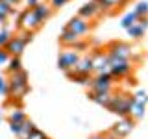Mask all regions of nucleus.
<instances>
[{"mask_svg": "<svg viewBox=\"0 0 148 139\" xmlns=\"http://www.w3.org/2000/svg\"><path fill=\"white\" fill-rule=\"evenodd\" d=\"M132 72H133V63L130 59H120V58H111L109 56V76L113 80L130 78Z\"/></svg>", "mask_w": 148, "mask_h": 139, "instance_id": "39448f33", "label": "nucleus"}, {"mask_svg": "<svg viewBox=\"0 0 148 139\" xmlns=\"http://www.w3.org/2000/svg\"><path fill=\"white\" fill-rule=\"evenodd\" d=\"M34 9H35L37 17H39V21L43 22V24H45V22H46L50 17L54 15V8L50 6V4H45V2H39V4H37V6H35Z\"/></svg>", "mask_w": 148, "mask_h": 139, "instance_id": "dca6fc26", "label": "nucleus"}, {"mask_svg": "<svg viewBox=\"0 0 148 139\" xmlns=\"http://www.w3.org/2000/svg\"><path fill=\"white\" fill-rule=\"evenodd\" d=\"M102 136H104V139H119L113 132H111V130H106V132H102Z\"/></svg>", "mask_w": 148, "mask_h": 139, "instance_id": "c9c22d12", "label": "nucleus"}, {"mask_svg": "<svg viewBox=\"0 0 148 139\" xmlns=\"http://www.w3.org/2000/svg\"><path fill=\"white\" fill-rule=\"evenodd\" d=\"M35 128V124L32 122L30 119H26L24 122H21V133H18V139H26L28 136H30V132Z\"/></svg>", "mask_w": 148, "mask_h": 139, "instance_id": "b1692460", "label": "nucleus"}, {"mask_svg": "<svg viewBox=\"0 0 148 139\" xmlns=\"http://www.w3.org/2000/svg\"><path fill=\"white\" fill-rule=\"evenodd\" d=\"M92 72L95 74H109V54L104 48H98L91 54Z\"/></svg>", "mask_w": 148, "mask_h": 139, "instance_id": "0eeeda50", "label": "nucleus"}, {"mask_svg": "<svg viewBox=\"0 0 148 139\" xmlns=\"http://www.w3.org/2000/svg\"><path fill=\"white\" fill-rule=\"evenodd\" d=\"M145 28H143L141 24H133V26H130L128 28V34H130V37H132V39H135V41H139V39H143V35H145Z\"/></svg>", "mask_w": 148, "mask_h": 139, "instance_id": "aec40b11", "label": "nucleus"}, {"mask_svg": "<svg viewBox=\"0 0 148 139\" xmlns=\"http://www.w3.org/2000/svg\"><path fill=\"white\" fill-rule=\"evenodd\" d=\"M104 50L111 56V58L130 59V61H132V58L135 56V48H133L130 43H124V41H111Z\"/></svg>", "mask_w": 148, "mask_h": 139, "instance_id": "423d86ee", "label": "nucleus"}, {"mask_svg": "<svg viewBox=\"0 0 148 139\" xmlns=\"http://www.w3.org/2000/svg\"><path fill=\"white\" fill-rule=\"evenodd\" d=\"M96 4H98L102 15H111V13H115L117 9L124 8L130 0H95Z\"/></svg>", "mask_w": 148, "mask_h": 139, "instance_id": "ddd939ff", "label": "nucleus"}, {"mask_svg": "<svg viewBox=\"0 0 148 139\" xmlns=\"http://www.w3.org/2000/svg\"><path fill=\"white\" fill-rule=\"evenodd\" d=\"M15 11L13 8H9L4 0H0V24H6V21H8V17L11 15V13Z\"/></svg>", "mask_w": 148, "mask_h": 139, "instance_id": "5701e85b", "label": "nucleus"}, {"mask_svg": "<svg viewBox=\"0 0 148 139\" xmlns=\"http://www.w3.org/2000/svg\"><path fill=\"white\" fill-rule=\"evenodd\" d=\"M0 120H2V113H0Z\"/></svg>", "mask_w": 148, "mask_h": 139, "instance_id": "4c0bfd02", "label": "nucleus"}, {"mask_svg": "<svg viewBox=\"0 0 148 139\" xmlns=\"http://www.w3.org/2000/svg\"><path fill=\"white\" fill-rule=\"evenodd\" d=\"M0 95L8 96V80L4 76H0Z\"/></svg>", "mask_w": 148, "mask_h": 139, "instance_id": "c756f323", "label": "nucleus"}, {"mask_svg": "<svg viewBox=\"0 0 148 139\" xmlns=\"http://www.w3.org/2000/svg\"><path fill=\"white\" fill-rule=\"evenodd\" d=\"M72 72L76 74H89V76H92V59H91V54L87 56H80V59H78V63L74 65Z\"/></svg>", "mask_w": 148, "mask_h": 139, "instance_id": "4468645a", "label": "nucleus"}, {"mask_svg": "<svg viewBox=\"0 0 148 139\" xmlns=\"http://www.w3.org/2000/svg\"><path fill=\"white\" fill-rule=\"evenodd\" d=\"M11 37H13L11 32L6 30V28H2V30H0V48H4V46L9 43V39H11Z\"/></svg>", "mask_w": 148, "mask_h": 139, "instance_id": "bb28decb", "label": "nucleus"}, {"mask_svg": "<svg viewBox=\"0 0 148 139\" xmlns=\"http://www.w3.org/2000/svg\"><path fill=\"white\" fill-rule=\"evenodd\" d=\"M4 2H6L9 8L15 9V6H21V4H22V0H4Z\"/></svg>", "mask_w": 148, "mask_h": 139, "instance_id": "f704fd0d", "label": "nucleus"}, {"mask_svg": "<svg viewBox=\"0 0 148 139\" xmlns=\"http://www.w3.org/2000/svg\"><path fill=\"white\" fill-rule=\"evenodd\" d=\"M32 41H34V34L32 32H21V34L13 35L9 39V43L4 46V50L9 54V58H15V56L21 58L22 52L26 50V45L32 43Z\"/></svg>", "mask_w": 148, "mask_h": 139, "instance_id": "7ed1b4c3", "label": "nucleus"}, {"mask_svg": "<svg viewBox=\"0 0 148 139\" xmlns=\"http://www.w3.org/2000/svg\"><path fill=\"white\" fill-rule=\"evenodd\" d=\"M9 61V54L4 48H0V65H6Z\"/></svg>", "mask_w": 148, "mask_h": 139, "instance_id": "2f4dec72", "label": "nucleus"}, {"mask_svg": "<svg viewBox=\"0 0 148 139\" xmlns=\"http://www.w3.org/2000/svg\"><path fill=\"white\" fill-rule=\"evenodd\" d=\"M26 139H48V136L43 132V130H39V128H34L30 132V136H28Z\"/></svg>", "mask_w": 148, "mask_h": 139, "instance_id": "cd10ccee", "label": "nucleus"}, {"mask_svg": "<svg viewBox=\"0 0 148 139\" xmlns=\"http://www.w3.org/2000/svg\"><path fill=\"white\" fill-rule=\"evenodd\" d=\"M67 2L69 0H50V6H52L54 9H59V8H63Z\"/></svg>", "mask_w": 148, "mask_h": 139, "instance_id": "7c9ffc66", "label": "nucleus"}, {"mask_svg": "<svg viewBox=\"0 0 148 139\" xmlns=\"http://www.w3.org/2000/svg\"><path fill=\"white\" fill-rule=\"evenodd\" d=\"M137 21H139V17H137V15H135L133 11H130V13H126V15L122 17V21H120V26H122L124 30H128L130 26L137 24Z\"/></svg>", "mask_w": 148, "mask_h": 139, "instance_id": "412c9836", "label": "nucleus"}, {"mask_svg": "<svg viewBox=\"0 0 148 139\" xmlns=\"http://www.w3.org/2000/svg\"><path fill=\"white\" fill-rule=\"evenodd\" d=\"M71 48L74 50V52H80V50H87V48H89V43H87V41H83V39H80V41H76V43H74Z\"/></svg>", "mask_w": 148, "mask_h": 139, "instance_id": "c85d7f7f", "label": "nucleus"}, {"mask_svg": "<svg viewBox=\"0 0 148 139\" xmlns=\"http://www.w3.org/2000/svg\"><path fill=\"white\" fill-rule=\"evenodd\" d=\"M9 130L18 137V133H21V122H9Z\"/></svg>", "mask_w": 148, "mask_h": 139, "instance_id": "473e14b6", "label": "nucleus"}, {"mask_svg": "<svg viewBox=\"0 0 148 139\" xmlns=\"http://www.w3.org/2000/svg\"><path fill=\"white\" fill-rule=\"evenodd\" d=\"M133 13L141 19V17H148V2H139L135 8H133Z\"/></svg>", "mask_w": 148, "mask_h": 139, "instance_id": "a878e982", "label": "nucleus"}, {"mask_svg": "<svg viewBox=\"0 0 148 139\" xmlns=\"http://www.w3.org/2000/svg\"><path fill=\"white\" fill-rule=\"evenodd\" d=\"M17 28L21 32H32V34H35L37 30L43 28V22L39 21L35 9L30 8V9H22L21 11V15L17 19Z\"/></svg>", "mask_w": 148, "mask_h": 139, "instance_id": "20e7f679", "label": "nucleus"}, {"mask_svg": "<svg viewBox=\"0 0 148 139\" xmlns=\"http://www.w3.org/2000/svg\"><path fill=\"white\" fill-rule=\"evenodd\" d=\"M18 71H22L21 58H18V56H15V58H9V61H8V72L13 74V72H18Z\"/></svg>", "mask_w": 148, "mask_h": 139, "instance_id": "393cba45", "label": "nucleus"}, {"mask_svg": "<svg viewBox=\"0 0 148 139\" xmlns=\"http://www.w3.org/2000/svg\"><path fill=\"white\" fill-rule=\"evenodd\" d=\"M111 95H113V91H89L87 93V98L91 102H95V104L102 106V108H106L109 98H111Z\"/></svg>", "mask_w": 148, "mask_h": 139, "instance_id": "2eb2a0df", "label": "nucleus"}, {"mask_svg": "<svg viewBox=\"0 0 148 139\" xmlns=\"http://www.w3.org/2000/svg\"><path fill=\"white\" fill-rule=\"evenodd\" d=\"M78 17L85 19V21H95V19L102 17V11H100L98 4H96L95 0H91V2L83 4V6L78 9Z\"/></svg>", "mask_w": 148, "mask_h": 139, "instance_id": "f8f14e48", "label": "nucleus"}, {"mask_svg": "<svg viewBox=\"0 0 148 139\" xmlns=\"http://www.w3.org/2000/svg\"><path fill=\"white\" fill-rule=\"evenodd\" d=\"M0 76H2V74H0Z\"/></svg>", "mask_w": 148, "mask_h": 139, "instance_id": "58836bf2", "label": "nucleus"}, {"mask_svg": "<svg viewBox=\"0 0 148 139\" xmlns=\"http://www.w3.org/2000/svg\"><path fill=\"white\" fill-rule=\"evenodd\" d=\"M78 59H80V54H78V52H74V50H63V52L58 56V67H59V71H63V72L72 71L74 65L78 63Z\"/></svg>", "mask_w": 148, "mask_h": 139, "instance_id": "9d476101", "label": "nucleus"}, {"mask_svg": "<svg viewBox=\"0 0 148 139\" xmlns=\"http://www.w3.org/2000/svg\"><path fill=\"white\" fill-rule=\"evenodd\" d=\"M30 91V80H28V72L22 69L18 72L9 74L8 80V96L13 100V104H21L24 100V96Z\"/></svg>", "mask_w": 148, "mask_h": 139, "instance_id": "f257e3e1", "label": "nucleus"}, {"mask_svg": "<svg viewBox=\"0 0 148 139\" xmlns=\"http://www.w3.org/2000/svg\"><path fill=\"white\" fill-rule=\"evenodd\" d=\"M82 37H78L76 34H72L71 30H67V28H63L61 34H59V43H61L65 48H71V46L76 43V41H80Z\"/></svg>", "mask_w": 148, "mask_h": 139, "instance_id": "f3484780", "label": "nucleus"}, {"mask_svg": "<svg viewBox=\"0 0 148 139\" xmlns=\"http://www.w3.org/2000/svg\"><path fill=\"white\" fill-rule=\"evenodd\" d=\"M132 93L128 91H119L113 93L111 98L106 106V109L111 111V113L119 115V117H130V106H132Z\"/></svg>", "mask_w": 148, "mask_h": 139, "instance_id": "f03ea898", "label": "nucleus"}, {"mask_svg": "<svg viewBox=\"0 0 148 139\" xmlns=\"http://www.w3.org/2000/svg\"><path fill=\"white\" fill-rule=\"evenodd\" d=\"M22 4H24V9H30V8H35L37 4H39V0H22Z\"/></svg>", "mask_w": 148, "mask_h": 139, "instance_id": "72a5a7b5", "label": "nucleus"}, {"mask_svg": "<svg viewBox=\"0 0 148 139\" xmlns=\"http://www.w3.org/2000/svg\"><path fill=\"white\" fill-rule=\"evenodd\" d=\"M113 82L109 74H92L89 91H113Z\"/></svg>", "mask_w": 148, "mask_h": 139, "instance_id": "1a4fd4ad", "label": "nucleus"}, {"mask_svg": "<svg viewBox=\"0 0 148 139\" xmlns=\"http://www.w3.org/2000/svg\"><path fill=\"white\" fill-rule=\"evenodd\" d=\"M28 117H26V113L22 111L21 108H15L11 111V113L8 115V122H24Z\"/></svg>", "mask_w": 148, "mask_h": 139, "instance_id": "6ab92c4d", "label": "nucleus"}, {"mask_svg": "<svg viewBox=\"0 0 148 139\" xmlns=\"http://www.w3.org/2000/svg\"><path fill=\"white\" fill-rule=\"evenodd\" d=\"M89 139H104V136H102V133H95V136H91Z\"/></svg>", "mask_w": 148, "mask_h": 139, "instance_id": "e433bc0d", "label": "nucleus"}, {"mask_svg": "<svg viewBox=\"0 0 148 139\" xmlns=\"http://www.w3.org/2000/svg\"><path fill=\"white\" fill-rule=\"evenodd\" d=\"M65 28H67V30H71L72 34H76L78 37H82V39L91 32V24H89V21H85V19H82V17H78V15H76V17H72L71 21L67 22V26H65Z\"/></svg>", "mask_w": 148, "mask_h": 139, "instance_id": "9b49d317", "label": "nucleus"}, {"mask_svg": "<svg viewBox=\"0 0 148 139\" xmlns=\"http://www.w3.org/2000/svg\"><path fill=\"white\" fill-rule=\"evenodd\" d=\"M132 100L137 102V104H141V106H146L148 104V93L143 91V89H137V91L132 93Z\"/></svg>", "mask_w": 148, "mask_h": 139, "instance_id": "4be33fe9", "label": "nucleus"}, {"mask_svg": "<svg viewBox=\"0 0 148 139\" xmlns=\"http://www.w3.org/2000/svg\"><path fill=\"white\" fill-rule=\"evenodd\" d=\"M133 128H135V120H133L132 117H119V120L113 124L109 130L115 133L119 139H124L128 137L130 133L133 132Z\"/></svg>", "mask_w": 148, "mask_h": 139, "instance_id": "6e6552de", "label": "nucleus"}, {"mask_svg": "<svg viewBox=\"0 0 148 139\" xmlns=\"http://www.w3.org/2000/svg\"><path fill=\"white\" fill-rule=\"evenodd\" d=\"M145 108L146 106H141L137 104V102H132V106H130V117H132L133 120H139L145 117Z\"/></svg>", "mask_w": 148, "mask_h": 139, "instance_id": "a211bd4d", "label": "nucleus"}]
</instances>
